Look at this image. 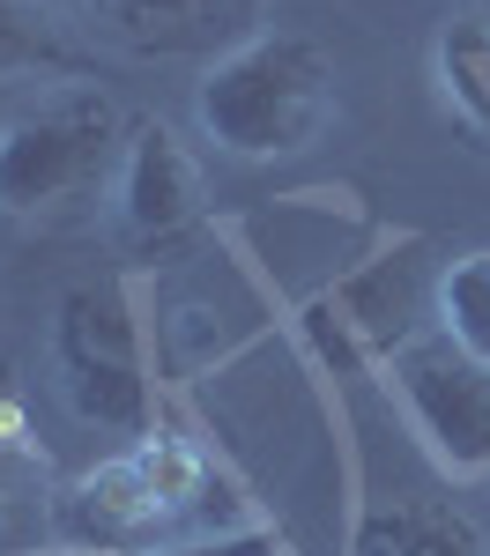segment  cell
Returning <instances> with one entry per match:
<instances>
[{"instance_id": "6da1fadb", "label": "cell", "mask_w": 490, "mask_h": 556, "mask_svg": "<svg viewBox=\"0 0 490 556\" xmlns=\"http://www.w3.org/2000/svg\"><path fill=\"white\" fill-rule=\"evenodd\" d=\"M60 534L83 556H172L201 549V534H216V468L172 438L149 430L127 453H112L104 468L67 482L60 497Z\"/></svg>"}, {"instance_id": "7a4b0ae2", "label": "cell", "mask_w": 490, "mask_h": 556, "mask_svg": "<svg viewBox=\"0 0 490 556\" xmlns=\"http://www.w3.org/2000/svg\"><path fill=\"white\" fill-rule=\"evenodd\" d=\"M193 119L238 164L298 156L335 119V52L305 30H253L201 67Z\"/></svg>"}, {"instance_id": "3957f363", "label": "cell", "mask_w": 490, "mask_h": 556, "mask_svg": "<svg viewBox=\"0 0 490 556\" xmlns=\"http://www.w3.org/2000/svg\"><path fill=\"white\" fill-rule=\"evenodd\" d=\"M127 119L97 83H60L0 127V215H52L120 178Z\"/></svg>"}, {"instance_id": "277c9868", "label": "cell", "mask_w": 490, "mask_h": 556, "mask_svg": "<svg viewBox=\"0 0 490 556\" xmlns=\"http://www.w3.org/2000/svg\"><path fill=\"white\" fill-rule=\"evenodd\" d=\"M45 364L67 393V408L97 430L120 438H149L156 430V379H149V349H141V319L120 282H83L52 304L45 327Z\"/></svg>"}, {"instance_id": "5b68a950", "label": "cell", "mask_w": 490, "mask_h": 556, "mask_svg": "<svg viewBox=\"0 0 490 556\" xmlns=\"http://www.w3.org/2000/svg\"><path fill=\"white\" fill-rule=\"evenodd\" d=\"M387 386H394L409 430L424 438V453L439 460V475L490 482V356L431 327L387 356Z\"/></svg>"}, {"instance_id": "8992f818", "label": "cell", "mask_w": 490, "mask_h": 556, "mask_svg": "<svg viewBox=\"0 0 490 556\" xmlns=\"http://www.w3.org/2000/svg\"><path fill=\"white\" fill-rule=\"evenodd\" d=\"M261 15L267 0H83V23L134 60H223Z\"/></svg>"}, {"instance_id": "52a82bcc", "label": "cell", "mask_w": 490, "mask_h": 556, "mask_svg": "<svg viewBox=\"0 0 490 556\" xmlns=\"http://www.w3.org/2000/svg\"><path fill=\"white\" fill-rule=\"evenodd\" d=\"M201 164L193 149L178 141L164 119H141L127 134V156H120V230L127 245H172L201 223Z\"/></svg>"}, {"instance_id": "ba28073f", "label": "cell", "mask_w": 490, "mask_h": 556, "mask_svg": "<svg viewBox=\"0 0 490 556\" xmlns=\"http://www.w3.org/2000/svg\"><path fill=\"white\" fill-rule=\"evenodd\" d=\"M60 497L67 482H52V460L23 438H0V556H60Z\"/></svg>"}, {"instance_id": "9c48e42d", "label": "cell", "mask_w": 490, "mask_h": 556, "mask_svg": "<svg viewBox=\"0 0 490 556\" xmlns=\"http://www.w3.org/2000/svg\"><path fill=\"white\" fill-rule=\"evenodd\" d=\"M350 556H490V542L476 534V519L439 497H387L372 505L356 527Z\"/></svg>"}, {"instance_id": "30bf717a", "label": "cell", "mask_w": 490, "mask_h": 556, "mask_svg": "<svg viewBox=\"0 0 490 556\" xmlns=\"http://www.w3.org/2000/svg\"><path fill=\"white\" fill-rule=\"evenodd\" d=\"M439 89L490 141V15H453L439 30Z\"/></svg>"}, {"instance_id": "8fae6325", "label": "cell", "mask_w": 490, "mask_h": 556, "mask_svg": "<svg viewBox=\"0 0 490 556\" xmlns=\"http://www.w3.org/2000/svg\"><path fill=\"white\" fill-rule=\"evenodd\" d=\"M67 67V23L52 0H0V83Z\"/></svg>"}, {"instance_id": "7c38bea8", "label": "cell", "mask_w": 490, "mask_h": 556, "mask_svg": "<svg viewBox=\"0 0 490 556\" xmlns=\"http://www.w3.org/2000/svg\"><path fill=\"white\" fill-rule=\"evenodd\" d=\"M439 334L490 356V253H461L439 275Z\"/></svg>"}, {"instance_id": "4fadbf2b", "label": "cell", "mask_w": 490, "mask_h": 556, "mask_svg": "<svg viewBox=\"0 0 490 556\" xmlns=\"http://www.w3.org/2000/svg\"><path fill=\"white\" fill-rule=\"evenodd\" d=\"M60 556H83V549H60Z\"/></svg>"}]
</instances>
